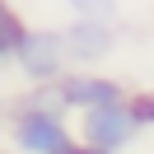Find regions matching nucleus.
<instances>
[{
  "label": "nucleus",
  "mask_w": 154,
  "mask_h": 154,
  "mask_svg": "<svg viewBox=\"0 0 154 154\" xmlns=\"http://www.w3.org/2000/svg\"><path fill=\"white\" fill-rule=\"evenodd\" d=\"M51 89H56V103L66 107L70 117L84 112V107H98V103H117V98H126V84L117 75H107V70H94V66H70L61 79H51Z\"/></svg>",
  "instance_id": "39448f33"
},
{
  "label": "nucleus",
  "mask_w": 154,
  "mask_h": 154,
  "mask_svg": "<svg viewBox=\"0 0 154 154\" xmlns=\"http://www.w3.org/2000/svg\"><path fill=\"white\" fill-rule=\"evenodd\" d=\"M5 135H10L14 154H61L70 140H75V126H70L66 112L56 107H42L33 98H14L10 112H5Z\"/></svg>",
  "instance_id": "f257e3e1"
},
{
  "label": "nucleus",
  "mask_w": 154,
  "mask_h": 154,
  "mask_svg": "<svg viewBox=\"0 0 154 154\" xmlns=\"http://www.w3.org/2000/svg\"><path fill=\"white\" fill-rule=\"evenodd\" d=\"M23 33H28V19H23V10L14 5V0H0V70L14 61V51H19Z\"/></svg>",
  "instance_id": "423d86ee"
},
{
  "label": "nucleus",
  "mask_w": 154,
  "mask_h": 154,
  "mask_svg": "<svg viewBox=\"0 0 154 154\" xmlns=\"http://www.w3.org/2000/svg\"><path fill=\"white\" fill-rule=\"evenodd\" d=\"M70 14H103V19H117L122 0H61Z\"/></svg>",
  "instance_id": "6e6552de"
},
{
  "label": "nucleus",
  "mask_w": 154,
  "mask_h": 154,
  "mask_svg": "<svg viewBox=\"0 0 154 154\" xmlns=\"http://www.w3.org/2000/svg\"><path fill=\"white\" fill-rule=\"evenodd\" d=\"M75 140L98 145V149H112V154H126L135 140H140V122L131 117L126 98H117V103H98V107L75 112Z\"/></svg>",
  "instance_id": "f03ea898"
},
{
  "label": "nucleus",
  "mask_w": 154,
  "mask_h": 154,
  "mask_svg": "<svg viewBox=\"0 0 154 154\" xmlns=\"http://www.w3.org/2000/svg\"><path fill=\"white\" fill-rule=\"evenodd\" d=\"M14 70L23 75V84H51L70 70V56H66V42H61V28H33L23 33L19 51L10 61Z\"/></svg>",
  "instance_id": "7ed1b4c3"
},
{
  "label": "nucleus",
  "mask_w": 154,
  "mask_h": 154,
  "mask_svg": "<svg viewBox=\"0 0 154 154\" xmlns=\"http://www.w3.org/2000/svg\"><path fill=\"white\" fill-rule=\"evenodd\" d=\"M0 154H5V149H0Z\"/></svg>",
  "instance_id": "9b49d317"
},
{
  "label": "nucleus",
  "mask_w": 154,
  "mask_h": 154,
  "mask_svg": "<svg viewBox=\"0 0 154 154\" xmlns=\"http://www.w3.org/2000/svg\"><path fill=\"white\" fill-rule=\"evenodd\" d=\"M61 154H112V149H98V145H84V140H70Z\"/></svg>",
  "instance_id": "1a4fd4ad"
},
{
  "label": "nucleus",
  "mask_w": 154,
  "mask_h": 154,
  "mask_svg": "<svg viewBox=\"0 0 154 154\" xmlns=\"http://www.w3.org/2000/svg\"><path fill=\"white\" fill-rule=\"evenodd\" d=\"M0 131H5V117H0Z\"/></svg>",
  "instance_id": "9d476101"
},
{
  "label": "nucleus",
  "mask_w": 154,
  "mask_h": 154,
  "mask_svg": "<svg viewBox=\"0 0 154 154\" xmlns=\"http://www.w3.org/2000/svg\"><path fill=\"white\" fill-rule=\"evenodd\" d=\"M61 42H66L70 66H103L117 51V19L103 14H70L61 23Z\"/></svg>",
  "instance_id": "20e7f679"
},
{
  "label": "nucleus",
  "mask_w": 154,
  "mask_h": 154,
  "mask_svg": "<svg viewBox=\"0 0 154 154\" xmlns=\"http://www.w3.org/2000/svg\"><path fill=\"white\" fill-rule=\"evenodd\" d=\"M126 107L140 122V131H154V89H126Z\"/></svg>",
  "instance_id": "0eeeda50"
}]
</instances>
